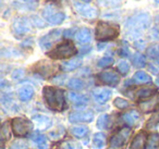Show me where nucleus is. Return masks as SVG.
<instances>
[{
  "label": "nucleus",
  "instance_id": "nucleus-1",
  "mask_svg": "<svg viewBox=\"0 0 159 149\" xmlns=\"http://www.w3.org/2000/svg\"><path fill=\"white\" fill-rule=\"evenodd\" d=\"M43 95L46 100L47 105L53 110L63 109L64 107V92L60 88H56L52 86H46L43 89Z\"/></svg>",
  "mask_w": 159,
  "mask_h": 149
},
{
  "label": "nucleus",
  "instance_id": "nucleus-2",
  "mask_svg": "<svg viewBox=\"0 0 159 149\" xmlns=\"http://www.w3.org/2000/svg\"><path fill=\"white\" fill-rule=\"evenodd\" d=\"M150 25V16L147 13H141L130 18L126 21V31L130 35H139Z\"/></svg>",
  "mask_w": 159,
  "mask_h": 149
},
{
  "label": "nucleus",
  "instance_id": "nucleus-3",
  "mask_svg": "<svg viewBox=\"0 0 159 149\" xmlns=\"http://www.w3.org/2000/svg\"><path fill=\"white\" fill-rule=\"evenodd\" d=\"M120 27L117 24L108 22H100L97 23L96 25V39L102 40V42H107V40H112L119 36Z\"/></svg>",
  "mask_w": 159,
  "mask_h": 149
},
{
  "label": "nucleus",
  "instance_id": "nucleus-4",
  "mask_svg": "<svg viewBox=\"0 0 159 149\" xmlns=\"http://www.w3.org/2000/svg\"><path fill=\"white\" fill-rule=\"evenodd\" d=\"M77 50L75 48L74 44L70 40H66L64 43H61L60 45H58L55 49H52L51 51L48 52V56L51 59H66V58L73 57L74 55H76Z\"/></svg>",
  "mask_w": 159,
  "mask_h": 149
},
{
  "label": "nucleus",
  "instance_id": "nucleus-5",
  "mask_svg": "<svg viewBox=\"0 0 159 149\" xmlns=\"http://www.w3.org/2000/svg\"><path fill=\"white\" fill-rule=\"evenodd\" d=\"M43 16L46 19V21L51 25H59L66 19V14L63 12L59 11L55 5H47L43 10Z\"/></svg>",
  "mask_w": 159,
  "mask_h": 149
},
{
  "label": "nucleus",
  "instance_id": "nucleus-6",
  "mask_svg": "<svg viewBox=\"0 0 159 149\" xmlns=\"http://www.w3.org/2000/svg\"><path fill=\"white\" fill-rule=\"evenodd\" d=\"M73 8L77 14H80L85 19H89V20H94L98 16V10L95 7H92L86 3L73 1Z\"/></svg>",
  "mask_w": 159,
  "mask_h": 149
},
{
  "label": "nucleus",
  "instance_id": "nucleus-7",
  "mask_svg": "<svg viewBox=\"0 0 159 149\" xmlns=\"http://www.w3.org/2000/svg\"><path fill=\"white\" fill-rule=\"evenodd\" d=\"M12 131L16 136L26 135L32 129L33 124L30 120L24 118H14L12 120Z\"/></svg>",
  "mask_w": 159,
  "mask_h": 149
},
{
  "label": "nucleus",
  "instance_id": "nucleus-8",
  "mask_svg": "<svg viewBox=\"0 0 159 149\" xmlns=\"http://www.w3.org/2000/svg\"><path fill=\"white\" fill-rule=\"evenodd\" d=\"M11 31L14 34V36H16V37L24 36L25 34H27L31 31V23H30L29 19L24 18V16L16 18L13 21V23H12Z\"/></svg>",
  "mask_w": 159,
  "mask_h": 149
},
{
  "label": "nucleus",
  "instance_id": "nucleus-9",
  "mask_svg": "<svg viewBox=\"0 0 159 149\" xmlns=\"http://www.w3.org/2000/svg\"><path fill=\"white\" fill-rule=\"evenodd\" d=\"M61 35H62V32L60 29H53V31L49 32L47 35L43 36L39 39L40 48L44 49V50L50 49L52 47V45H55L61 38Z\"/></svg>",
  "mask_w": 159,
  "mask_h": 149
},
{
  "label": "nucleus",
  "instance_id": "nucleus-10",
  "mask_svg": "<svg viewBox=\"0 0 159 149\" xmlns=\"http://www.w3.org/2000/svg\"><path fill=\"white\" fill-rule=\"evenodd\" d=\"M58 66L56 64L51 63L49 61H40L34 66L35 72H37L38 74H40L44 77H49L52 74H55L57 72Z\"/></svg>",
  "mask_w": 159,
  "mask_h": 149
},
{
  "label": "nucleus",
  "instance_id": "nucleus-11",
  "mask_svg": "<svg viewBox=\"0 0 159 149\" xmlns=\"http://www.w3.org/2000/svg\"><path fill=\"white\" fill-rule=\"evenodd\" d=\"M94 119L93 111H75L70 113L69 120L72 123H80V122H91Z\"/></svg>",
  "mask_w": 159,
  "mask_h": 149
},
{
  "label": "nucleus",
  "instance_id": "nucleus-12",
  "mask_svg": "<svg viewBox=\"0 0 159 149\" xmlns=\"http://www.w3.org/2000/svg\"><path fill=\"white\" fill-rule=\"evenodd\" d=\"M129 135H130V129H122L121 131H119V133H117L116 135H113L110 139V145L113 148H119V147L123 146L125 140L128 139Z\"/></svg>",
  "mask_w": 159,
  "mask_h": 149
},
{
  "label": "nucleus",
  "instance_id": "nucleus-13",
  "mask_svg": "<svg viewBox=\"0 0 159 149\" xmlns=\"http://www.w3.org/2000/svg\"><path fill=\"white\" fill-rule=\"evenodd\" d=\"M98 77L102 83L109 86H117L120 82V76L113 71H104L98 75Z\"/></svg>",
  "mask_w": 159,
  "mask_h": 149
},
{
  "label": "nucleus",
  "instance_id": "nucleus-14",
  "mask_svg": "<svg viewBox=\"0 0 159 149\" xmlns=\"http://www.w3.org/2000/svg\"><path fill=\"white\" fill-rule=\"evenodd\" d=\"M112 96L111 90L106 89V88H98L93 92V97L98 103H105L109 100Z\"/></svg>",
  "mask_w": 159,
  "mask_h": 149
},
{
  "label": "nucleus",
  "instance_id": "nucleus-15",
  "mask_svg": "<svg viewBox=\"0 0 159 149\" xmlns=\"http://www.w3.org/2000/svg\"><path fill=\"white\" fill-rule=\"evenodd\" d=\"M32 142L34 144V146L36 147V149H49V142L47 137L44 134H34L31 137Z\"/></svg>",
  "mask_w": 159,
  "mask_h": 149
},
{
  "label": "nucleus",
  "instance_id": "nucleus-16",
  "mask_svg": "<svg viewBox=\"0 0 159 149\" xmlns=\"http://www.w3.org/2000/svg\"><path fill=\"white\" fill-rule=\"evenodd\" d=\"M158 105H159V95H156L152 98L139 103V109L143 112H150L154 109H156Z\"/></svg>",
  "mask_w": 159,
  "mask_h": 149
},
{
  "label": "nucleus",
  "instance_id": "nucleus-17",
  "mask_svg": "<svg viewBox=\"0 0 159 149\" xmlns=\"http://www.w3.org/2000/svg\"><path fill=\"white\" fill-rule=\"evenodd\" d=\"M146 142H147V136L144 132H141L133 138L130 149H144Z\"/></svg>",
  "mask_w": 159,
  "mask_h": 149
},
{
  "label": "nucleus",
  "instance_id": "nucleus-18",
  "mask_svg": "<svg viewBox=\"0 0 159 149\" xmlns=\"http://www.w3.org/2000/svg\"><path fill=\"white\" fill-rule=\"evenodd\" d=\"M75 38H76L77 43H80V44H89V43L92 40L91 29H86V27H83V29H81L76 33Z\"/></svg>",
  "mask_w": 159,
  "mask_h": 149
},
{
  "label": "nucleus",
  "instance_id": "nucleus-19",
  "mask_svg": "<svg viewBox=\"0 0 159 149\" xmlns=\"http://www.w3.org/2000/svg\"><path fill=\"white\" fill-rule=\"evenodd\" d=\"M34 96V88L31 85L23 86L19 90V98L22 101H29L33 98Z\"/></svg>",
  "mask_w": 159,
  "mask_h": 149
},
{
  "label": "nucleus",
  "instance_id": "nucleus-20",
  "mask_svg": "<svg viewBox=\"0 0 159 149\" xmlns=\"http://www.w3.org/2000/svg\"><path fill=\"white\" fill-rule=\"evenodd\" d=\"M69 99L72 103L75 106H84L89 102V98L82 94H77V93H70L69 94Z\"/></svg>",
  "mask_w": 159,
  "mask_h": 149
},
{
  "label": "nucleus",
  "instance_id": "nucleus-21",
  "mask_svg": "<svg viewBox=\"0 0 159 149\" xmlns=\"http://www.w3.org/2000/svg\"><path fill=\"white\" fill-rule=\"evenodd\" d=\"M139 119V114L136 110H131V111L126 112L122 115V120L129 125H134L136 121Z\"/></svg>",
  "mask_w": 159,
  "mask_h": 149
},
{
  "label": "nucleus",
  "instance_id": "nucleus-22",
  "mask_svg": "<svg viewBox=\"0 0 159 149\" xmlns=\"http://www.w3.org/2000/svg\"><path fill=\"white\" fill-rule=\"evenodd\" d=\"M70 132L76 138H82L89 133V127L85 126V125H75V126L71 127Z\"/></svg>",
  "mask_w": 159,
  "mask_h": 149
},
{
  "label": "nucleus",
  "instance_id": "nucleus-23",
  "mask_svg": "<svg viewBox=\"0 0 159 149\" xmlns=\"http://www.w3.org/2000/svg\"><path fill=\"white\" fill-rule=\"evenodd\" d=\"M82 61L81 59H72L69 60V61H66L61 64V69L66 72H70V71H73L75 69H77L80 65H81Z\"/></svg>",
  "mask_w": 159,
  "mask_h": 149
},
{
  "label": "nucleus",
  "instance_id": "nucleus-24",
  "mask_svg": "<svg viewBox=\"0 0 159 149\" xmlns=\"http://www.w3.org/2000/svg\"><path fill=\"white\" fill-rule=\"evenodd\" d=\"M133 81L137 84H147L152 82V77L144 71H139L133 76Z\"/></svg>",
  "mask_w": 159,
  "mask_h": 149
},
{
  "label": "nucleus",
  "instance_id": "nucleus-25",
  "mask_svg": "<svg viewBox=\"0 0 159 149\" xmlns=\"http://www.w3.org/2000/svg\"><path fill=\"white\" fill-rule=\"evenodd\" d=\"M34 122H35V124L37 125L38 127H40V129H47V127H49L51 124V120L48 116L40 115V114L34 116Z\"/></svg>",
  "mask_w": 159,
  "mask_h": 149
},
{
  "label": "nucleus",
  "instance_id": "nucleus-26",
  "mask_svg": "<svg viewBox=\"0 0 159 149\" xmlns=\"http://www.w3.org/2000/svg\"><path fill=\"white\" fill-rule=\"evenodd\" d=\"M146 149H159V134L152 133L147 138Z\"/></svg>",
  "mask_w": 159,
  "mask_h": 149
},
{
  "label": "nucleus",
  "instance_id": "nucleus-27",
  "mask_svg": "<svg viewBox=\"0 0 159 149\" xmlns=\"http://www.w3.org/2000/svg\"><path fill=\"white\" fill-rule=\"evenodd\" d=\"M155 92L156 90L154 89V88H141V89H139L136 92V97L139 99H146V98H149V97H152V95L155 94Z\"/></svg>",
  "mask_w": 159,
  "mask_h": 149
},
{
  "label": "nucleus",
  "instance_id": "nucleus-28",
  "mask_svg": "<svg viewBox=\"0 0 159 149\" xmlns=\"http://www.w3.org/2000/svg\"><path fill=\"white\" fill-rule=\"evenodd\" d=\"M132 63L136 68H144L146 65V58L142 53H134L132 57Z\"/></svg>",
  "mask_w": 159,
  "mask_h": 149
},
{
  "label": "nucleus",
  "instance_id": "nucleus-29",
  "mask_svg": "<svg viewBox=\"0 0 159 149\" xmlns=\"http://www.w3.org/2000/svg\"><path fill=\"white\" fill-rule=\"evenodd\" d=\"M68 87L74 90H80L84 88V82L80 79H71L68 83Z\"/></svg>",
  "mask_w": 159,
  "mask_h": 149
},
{
  "label": "nucleus",
  "instance_id": "nucleus-30",
  "mask_svg": "<svg viewBox=\"0 0 159 149\" xmlns=\"http://www.w3.org/2000/svg\"><path fill=\"white\" fill-rule=\"evenodd\" d=\"M106 144V136L102 133H97L94 136V146L98 149H102Z\"/></svg>",
  "mask_w": 159,
  "mask_h": 149
},
{
  "label": "nucleus",
  "instance_id": "nucleus-31",
  "mask_svg": "<svg viewBox=\"0 0 159 149\" xmlns=\"http://www.w3.org/2000/svg\"><path fill=\"white\" fill-rule=\"evenodd\" d=\"M1 138H2V142H7L9 140L10 136H11V131H10V126H9V123L5 122L1 126Z\"/></svg>",
  "mask_w": 159,
  "mask_h": 149
},
{
  "label": "nucleus",
  "instance_id": "nucleus-32",
  "mask_svg": "<svg viewBox=\"0 0 159 149\" xmlns=\"http://www.w3.org/2000/svg\"><path fill=\"white\" fill-rule=\"evenodd\" d=\"M123 0H97L99 6L102 7H119Z\"/></svg>",
  "mask_w": 159,
  "mask_h": 149
},
{
  "label": "nucleus",
  "instance_id": "nucleus-33",
  "mask_svg": "<svg viewBox=\"0 0 159 149\" xmlns=\"http://www.w3.org/2000/svg\"><path fill=\"white\" fill-rule=\"evenodd\" d=\"M113 62H115V59L111 56H105V57H102L98 61V66H100V68H107V66H110L111 64H113Z\"/></svg>",
  "mask_w": 159,
  "mask_h": 149
},
{
  "label": "nucleus",
  "instance_id": "nucleus-34",
  "mask_svg": "<svg viewBox=\"0 0 159 149\" xmlns=\"http://www.w3.org/2000/svg\"><path fill=\"white\" fill-rule=\"evenodd\" d=\"M147 55L152 59H159V45H152V46L148 47L147 49Z\"/></svg>",
  "mask_w": 159,
  "mask_h": 149
},
{
  "label": "nucleus",
  "instance_id": "nucleus-35",
  "mask_svg": "<svg viewBox=\"0 0 159 149\" xmlns=\"http://www.w3.org/2000/svg\"><path fill=\"white\" fill-rule=\"evenodd\" d=\"M113 105L116 106V107L118 108V109H126V108L130 106V103H129L128 100H125V99L123 98H120V97H118V98L115 99V101H113Z\"/></svg>",
  "mask_w": 159,
  "mask_h": 149
},
{
  "label": "nucleus",
  "instance_id": "nucleus-36",
  "mask_svg": "<svg viewBox=\"0 0 159 149\" xmlns=\"http://www.w3.org/2000/svg\"><path fill=\"white\" fill-rule=\"evenodd\" d=\"M108 120H109V116L107 114H102L97 120V126L102 129H106L108 126Z\"/></svg>",
  "mask_w": 159,
  "mask_h": 149
},
{
  "label": "nucleus",
  "instance_id": "nucleus-37",
  "mask_svg": "<svg viewBox=\"0 0 159 149\" xmlns=\"http://www.w3.org/2000/svg\"><path fill=\"white\" fill-rule=\"evenodd\" d=\"M130 70V65L126 61H120L119 64H118V71L121 73L122 75L126 74Z\"/></svg>",
  "mask_w": 159,
  "mask_h": 149
},
{
  "label": "nucleus",
  "instance_id": "nucleus-38",
  "mask_svg": "<svg viewBox=\"0 0 159 149\" xmlns=\"http://www.w3.org/2000/svg\"><path fill=\"white\" fill-rule=\"evenodd\" d=\"M61 149H82L81 146H80L77 142H64L63 144L61 145Z\"/></svg>",
  "mask_w": 159,
  "mask_h": 149
},
{
  "label": "nucleus",
  "instance_id": "nucleus-39",
  "mask_svg": "<svg viewBox=\"0 0 159 149\" xmlns=\"http://www.w3.org/2000/svg\"><path fill=\"white\" fill-rule=\"evenodd\" d=\"M10 149H27V145L23 140H16L13 144H11Z\"/></svg>",
  "mask_w": 159,
  "mask_h": 149
},
{
  "label": "nucleus",
  "instance_id": "nucleus-40",
  "mask_svg": "<svg viewBox=\"0 0 159 149\" xmlns=\"http://www.w3.org/2000/svg\"><path fill=\"white\" fill-rule=\"evenodd\" d=\"M24 75H25L24 70L23 69H18V70H14L13 73H12V79L20 81V79H22L24 77Z\"/></svg>",
  "mask_w": 159,
  "mask_h": 149
},
{
  "label": "nucleus",
  "instance_id": "nucleus-41",
  "mask_svg": "<svg viewBox=\"0 0 159 149\" xmlns=\"http://www.w3.org/2000/svg\"><path fill=\"white\" fill-rule=\"evenodd\" d=\"M158 122H159V111L157 112L155 115L152 116V119H150V120L147 122V125H148V126H152V125L157 124Z\"/></svg>",
  "mask_w": 159,
  "mask_h": 149
},
{
  "label": "nucleus",
  "instance_id": "nucleus-42",
  "mask_svg": "<svg viewBox=\"0 0 159 149\" xmlns=\"http://www.w3.org/2000/svg\"><path fill=\"white\" fill-rule=\"evenodd\" d=\"M134 46H135V48H137V49H144L146 46V43L144 42V40L139 39V40H136V42L134 43Z\"/></svg>",
  "mask_w": 159,
  "mask_h": 149
},
{
  "label": "nucleus",
  "instance_id": "nucleus-43",
  "mask_svg": "<svg viewBox=\"0 0 159 149\" xmlns=\"http://www.w3.org/2000/svg\"><path fill=\"white\" fill-rule=\"evenodd\" d=\"M119 53H120V56H122V57H128V56L130 55V52H129V49L125 48V47H123V48L120 49Z\"/></svg>",
  "mask_w": 159,
  "mask_h": 149
},
{
  "label": "nucleus",
  "instance_id": "nucleus-44",
  "mask_svg": "<svg viewBox=\"0 0 159 149\" xmlns=\"http://www.w3.org/2000/svg\"><path fill=\"white\" fill-rule=\"evenodd\" d=\"M72 32H73V29H68V31L64 32V36H66V37L72 36Z\"/></svg>",
  "mask_w": 159,
  "mask_h": 149
},
{
  "label": "nucleus",
  "instance_id": "nucleus-45",
  "mask_svg": "<svg viewBox=\"0 0 159 149\" xmlns=\"http://www.w3.org/2000/svg\"><path fill=\"white\" fill-rule=\"evenodd\" d=\"M149 69L152 71V73H155V74H157V72H158V70H155V69L152 68V65H149Z\"/></svg>",
  "mask_w": 159,
  "mask_h": 149
},
{
  "label": "nucleus",
  "instance_id": "nucleus-46",
  "mask_svg": "<svg viewBox=\"0 0 159 149\" xmlns=\"http://www.w3.org/2000/svg\"><path fill=\"white\" fill-rule=\"evenodd\" d=\"M25 2H34V1H36V0H24Z\"/></svg>",
  "mask_w": 159,
  "mask_h": 149
},
{
  "label": "nucleus",
  "instance_id": "nucleus-47",
  "mask_svg": "<svg viewBox=\"0 0 159 149\" xmlns=\"http://www.w3.org/2000/svg\"><path fill=\"white\" fill-rule=\"evenodd\" d=\"M82 1H83V2H91V1H93V0H82Z\"/></svg>",
  "mask_w": 159,
  "mask_h": 149
},
{
  "label": "nucleus",
  "instance_id": "nucleus-48",
  "mask_svg": "<svg viewBox=\"0 0 159 149\" xmlns=\"http://www.w3.org/2000/svg\"><path fill=\"white\" fill-rule=\"evenodd\" d=\"M156 83H157V85H158V86H159V77H158V79H157V81H156Z\"/></svg>",
  "mask_w": 159,
  "mask_h": 149
},
{
  "label": "nucleus",
  "instance_id": "nucleus-49",
  "mask_svg": "<svg viewBox=\"0 0 159 149\" xmlns=\"http://www.w3.org/2000/svg\"><path fill=\"white\" fill-rule=\"evenodd\" d=\"M155 1H156L157 3H159V0H155Z\"/></svg>",
  "mask_w": 159,
  "mask_h": 149
},
{
  "label": "nucleus",
  "instance_id": "nucleus-50",
  "mask_svg": "<svg viewBox=\"0 0 159 149\" xmlns=\"http://www.w3.org/2000/svg\"><path fill=\"white\" fill-rule=\"evenodd\" d=\"M157 63H158V65H159V59H158V60H157Z\"/></svg>",
  "mask_w": 159,
  "mask_h": 149
}]
</instances>
